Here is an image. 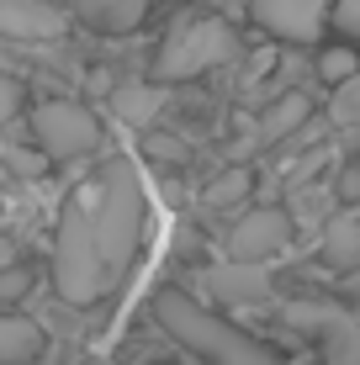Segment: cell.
<instances>
[{
    "instance_id": "6da1fadb",
    "label": "cell",
    "mask_w": 360,
    "mask_h": 365,
    "mask_svg": "<svg viewBox=\"0 0 360 365\" xmlns=\"http://www.w3.org/2000/svg\"><path fill=\"white\" fill-rule=\"evenodd\" d=\"M154 318L175 344H185L207 365H281V355L270 344H259L254 334L233 329L228 318H217L212 307H202V302L191 292H180V286H165V292L154 297Z\"/></svg>"
},
{
    "instance_id": "7a4b0ae2",
    "label": "cell",
    "mask_w": 360,
    "mask_h": 365,
    "mask_svg": "<svg viewBox=\"0 0 360 365\" xmlns=\"http://www.w3.org/2000/svg\"><path fill=\"white\" fill-rule=\"evenodd\" d=\"M91 228L106 259V281L117 286L143 244V185L133 159H106V175L91 185Z\"/></svg>"
},
{
    "instance_id": "3957f363",
    "label": "cell",
    "mask_w": 360,
    "mask_h": 365,
    "mask_svg": "<svg viewBox=\"0 0 360 365\" xmlns=\"http://www.w3.org/2000/svg\"><path fill=\"white\" fill-rule=\"evenodd\" d=\"M53 286L69 307H91L111 292L106 281V259L91 228V185H80L64 201V217H58V238H53Z\"/></svg>"
},
{
    "instance_id": "277c9868",
    "label": "cell",
    "mask_w": 360,
    "mask_h": 365,
    "mask_svg": "<svg viewBox=\"0 0 360 365\" xmlns=\"http://www.w3.org/2000/svg\"><path fill=\"white\" fill-rule=\"evenodd\" d=\"M233 53H239V32L222 16H185V21H175V32L165 37V48L154 58V85L196 80V74L228 64Z\"/></svg>"
},
{
    "instance_id": "5b68a950",
    "label": "cell",
    "mask_w": 360,
    "mask_h": 365,
    "mask_svg": "<svg viewBox=\"0 0 360 365\" xmlns=\"http://www.w3.org/2000/svg\"><path fill=\"white\" fill-rule=\"evenodd\" d=\"M32 133H37V143H43L48 159H80V154H91V148L101 143V122H96V111L80 106V101H43V106L32 111Z\"/></svg>"
},
{
    "instance_id": "8992f818",
    "label": "cell",
    "mask_w": 360,
    "mask_h": 365,
    "mask_svg": "<svg viewBox=\"0 0 360 365\" xmlns=\"http://www.w3.org/2000/svg\"><path fill=\"white\" fill-rule=\"evenodd\" d=\"M287 244H292V217L281 207H250L228 228V259H239V265L281 259V255H287Z\"/></svg>"
},
{
    "instance_id": "52a82bcc",
    "label": "cell",
    "mask_w": 360,
    "mask_h": 365,
    "mask_svg": "<svg viewBox=\"0 0 360 365\" xmlns=\"http://www.w3.org/2000/svg\"><path fill=\"white\" fill-rule=\"evenodd\" d=\"M250 11L281 43H313L329 21V0H250Z\"/></svg>"
},
{
    "instance_id": "ba28073f",
    "label": "cell",
    "mask_w": 360,
    "mask_h": 365,
    "mask_svg": "<svg viewBox=\"0 0 360 365\" xmlns=\"http://www.w3.org/2000/svg\"><path fill=\"white\" fill-rule=\"evenodd\" d=\"M202 286L212 292L217 302H265L270 292V275L259 265H239V259H222V265H212L202 275Z\"/></svg>"
},
{
    "instance_id": "9c48e42d",
    "label": "cell",
    "mask_w": 360,
    "mask_h": 365,
    "mask_svg": "<svg viewBox=\"0 0 360 365\" xmlns=\"http://www.w3.org/2000/svg\"><path fill=\"white\" fill-rule=\"evenodd\" d=\"M0 32L11 37H58L64 11L53 0H0Z\"/></svg>"
},
{
    "instance_id": "30bf717a",
    "label": "cell",
    "mask_w": 360,
    "mask_h": 365,
    "mask_svg": "<svg viewBox=\"0 0 360 365\" xmlns=\"http://www.w3.org/2000/svg\"><path fill=\"white\" fill-rule=\"evenodd\" d=\"M74 16L106 37H122L148 16V0H74Z\"/></svg>"
},
{
    "instance_id": "8fae6325",
    "label": "cell",
    "mask_w": 360,
    "mask_h": 365,
    "mask_svg": "<svg viewBox=\"0 0 360 365\" xmlns=\"http://www.w3.org/2000/svg\"><path fill=\"white\" fill-rule=\"evenodd\" d=\"M111 111H117L128 128H148V122L165 111V85H148V80H128L111 91Z\"/></svg>"
},
{
    "instance_id": "7c38bea8",
    "label": "cell",
    "mask_w": 360,
    "mask_h": 365,
    "mask_svg": "<svg viewBox=\"0 0 360 365\" xmlns=\"http://www.w3.org/2000/svg\"><path fill=\"white\" fill-rule=\"evenodd\" d=\"M307 111H313V101L302 91H287L281 101H270L265 111H259V143H281V138L302 133L307 128Z\"/></svg>"
},
{
    "instance_id": "4fadbf2b",
    "label": "cell",
    "mask_w": 360,
    "mask_h": 365,
    "mask_svg": "<svg viewBox=\"0 0 360 365\" xmlns=\"http://www.w3.org/2000/svg\"><path fill=\"white\" fill-rule=\"evenodd\" d=\"M43 355V329L21 312H0V365H32Z\"/></svg>"
},
{
    "instance_id": "5bb4252c",
    "label": "cell",
    "mask_w": 360,
    "mask_h": 365,
    "mask_svg": "<svg viewBox=\"0 0 360 365\" xmlns=\"http://www.w3.org/2000/svg\"><path fill=\"white\" fill-rule=\"evenodd\" d=\"M324 259L334 270H355L360 265V217H355V207H344V212H334V217H329V228H324Z\"/></svg>"
},
{
    "instance_id": "9a60e30c",
    "label": "cell",
    "mask_w": 360,
    "mask_h": 365,
    "mask_svg": "<svg viewBox=\"0 0 360 365\" xmlns=\"http://www.w3.org/2000/svg\"><path fill=\"white\" fill-rule=\"evenodd\" d=\"M250 191H254V175L239 165V170L217 175V180L207 185V207H217V212H228V207H244V201H250Z\"/></svg>"
},
{
    "instance_id": "2e32d148",
    "label": "cell",
    "mask_w": 360,
    "mask_h": 365,
    "mask_svg": "<svg viewBox=\"0 0 360 365\" xmlns=\"http://www.w3.org/2000/svg\"><path fill=\"white\" fill-rule=\"evenodd\" d=\"M329 117L339 122V128H355V117H360V74H350V80H339V85H334Z\"/></svg>"
},
{
    "instance_id": "e0dca14e",
    "label": "cell",
    "mask_w": 360,
    "mask_h": 365,
    "mask_svg": "<svg viewBox=\"0 0 360 365\" xmlns=\"http://www.w3.org/2000/svg\"><path fill=\"white\" fill-rule=\"evenodd\" d=\"M318 74H324L329 85H339V80H350V74H360V58L350 48H324V53H318Z\"/></svg>"
},
{
    "instance_id": "ac0fdd59",
    "label": "cell",
    "mask_w": 360,
    "mask_h": 365,
    "mask_svg": "<svg viewBox=\"0 0 360 365\" xmlns=\"http://www.w3.org/2000/svg\"><path fill=\"white\" fill-rule=\"evenodd\" d=\"M329 16L344 37H355L360 32V0H329Z\"/></svg>"
},
{
    "instance_id": "d6986e66",
    "label": "cell",
    "mask_w": 360,
    "mask_h": 365,
    "mask_svg": "<svg viewBox=\"0 0 360 365\" xmlns=\"http://www.w3.org/2000/svg\"><path fill=\"white\" fill-rule=\"evenodd\" d=\"M16 111H21V85L11 80V74H0V128H6Z\"/></svg>"
},
{
    "instance_id": "ffe728a7",
    "label": "cell",
    "mask_w": 360,
    "mask_h": 365,
    "mask_svg": "<svg viewBox=\"0 0 360 365\" xmlns=\"http://www.w3.org/2000/svg\"><path fill=\"white\" fill-rule=\"evenodd\" d=\"M148 154H159V159H180V143H175V138H159V133H148Z\"/></svg>"
},
{
    "instance_id": "44dd1931",
    "label": "cell",
    "mask_w": 360,
    "mask_h": 365,
    "mask_svg": "<svg viewBox=\"0 0 360 365\" xmlns=\"http://www.w3.org/2000/svg\"><path fill=\"white\" fill-rule=\"evenodd\" d=\"M21 265V244L16 238H0V270H16Z\"/></svg>"
},
{
    "instance_id": "7402d4cb",
    "label": "cell",
    "mask_w": 360,
    "mask_h": 365,
    "mask_svg": "<svg viewBox=\"0 0 360 365\" xmlns=\"http://www.w3.org/2000/svg\"><path fill=\"white\" fill-rule=\"evenodd\" d=\"M355 191H360V170H355V165H344V175H339V196H344V201H355Z\"/></svg>"
},
{
    "instance_id": "603a6c76",
    "label": "cell",
    "mask_w": 360,
    "mask_h": 365,
    "mask_svg": "<svg viewBox=\"0 0 360 365\" xmlns=\"http://www.w3.org/2000/svg\"><path fill=\"white\" fill-rule=\"evenodd\" d=\"M11 165H16V175H43V170H48V165H43L37 154H16Z\"/></svg>"
},
{
    "instance_id": "cb8c5ba5",
    "label": "cell",
    "mask_w": 360,
    "mask_h": 365,
    "mask_svg": "<svg viewBox=\"0 0 360 365\" xmlns=\"http://www.w3.org/2000/svg\"><path fill=\"white\" fill-rule=\"evenodd\" d=\"M91 365H117V360H91Z\"/></svg>"
},
{
    "instance_id": "d4e9b609",
    "label": "cell",
    "mask_w": 360,
    "mask_h": 365,
    "mask_svg": "<svg viewBox=\"0 0 360 365\" xmlns=\"http://www.w3.org/2000/svg\"><path fill=\"white\" fill-rule=\"evenodd\" d=\"M0 212H6V201H0Z\"/></svg>"
}]
</instances>
